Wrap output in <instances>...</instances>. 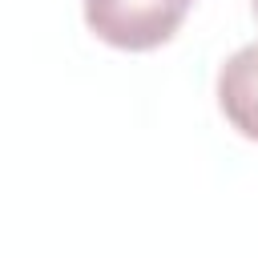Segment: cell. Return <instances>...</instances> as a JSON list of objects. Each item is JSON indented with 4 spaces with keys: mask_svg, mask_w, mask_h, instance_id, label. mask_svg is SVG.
Segmentation results:
<instances>
[{
    "mask_svg": "<svg viewBox=\"0 0 258 258\" xmlns=\"http://www.w3.org/2000/svg\"><path fill=\"white\" fill-rule=\"evenodd\" d=\"M185 8L181 0H85V24L113 48L145 52L181 28Z\"/></svg>",
    "mask_w": 258,
    "mask_h": 258,
    "instance_id": "6da1fadb",
    "label": "cell"
},
{
    "mask_svg": "<svg viewBox=\"0 0 258 258\" xmlns=\"http://www.w3.org/2000/svg\"><path fill=\"white\" fill-rule=\"evenodd\" d=\"M218 109L250 141H258V40L242 44L218 69Z\"/></svg>",
    "mask_w": 258,
    "mask_h": 258,
    "instance_id": "7a4b0ae2",
    "label": "cell"
},
{
    "mask_svg": "<svg viewBox=\"0 0 258 258\" xmlns=\"http://www.w3.org/2000/svg\"><path fill=\"white\" fill-rule=\"evenodd\" d=\"M250 4H254V16H258V0H250Z\"/></svg>",
    "mask_w": 258,
    "mask_h": 258,
    "instance_id": "3957f363",
    "label": "cell"
},
{
    "mask_svg": "<svg viewBox=\"0 0 258 258\" xmlns=\"http://www.w3.org/2000/svg\"><path fill=\"white\" fill-rule=\"evenodd\" d=\"M181 4H194V0H181Z\"/></svg>",
    "mask_w": 258,
    "mask_h": 258,
    "instance_id": "277c9868",
    "label": "cell"
}]
</instances>
